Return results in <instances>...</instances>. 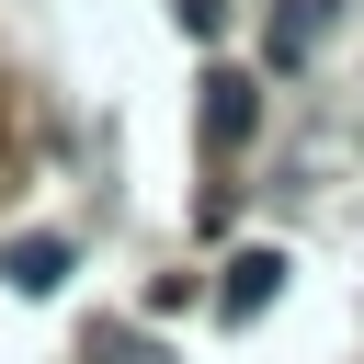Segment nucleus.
I'll return each mask as SVG.
<instances>
[{
	"label": "nucleus",
	"instance_id": "1",
	"mask_svg": "<svg viewBox=\"0 0 364 364\" xmlns=\"http://www.w3.org/2000/svg\"><path fill=\"white\" fill-rule=\"evenodd\" d=\"M262 125V102H250V80L239 68H205V148H239Z\"/></svg>",
	"mask_w": 364,
	"mask_h": 364
},
{
	"label": "nucleus",
	"instance_id": "2",
	"mask_svg": "<svg viewBox=\"0 0 364 364\" xmlns=\"http://www.w3.org/2000/svg\"><path fill=\"white\" fill-rule=\"evenodd\" d=\"M0 273H11V296H57V284H68V239H46V228H34V239H11V250H0Z\"/></svg>",
	"mask_w": 364,
	"mask_h": 364
},
{
	"label": "nucleus",
	"instance_id": "3",
	"mask_svg": "<svg viewBox=\"0 0 364 364\" xmlns=\"http://www.w3.org/2000/svg\"><path fill=\"white\" fill-rule=\"evenodd\" d=\"M273 284H284V250H239V262H228V284H216V307H228V318H250Z\"/></svg>",
	"mask_w": 364,
	"mask_h": 364
},
{
	"label": "nucleus",
	"instance_id": "4",
	"mask_svg": "<svg viewBox=\"0 0 364 364\" xmlns=\"http://www.w3.org/2000/svg\"><path fill=\"white\" fill-rule=\"evenodd\" d=\"M330 11H341V0H284V11H273V34H262V46H273V68H296V57L330 34Z\"/></svg>",
	"mask_w": 364,
	"mask_h": 364
},
{
	"label": "nucleus",
	"instance_id": "5",
	"mask_svg": "<svg viewBox=\"0 0 364 364\" xmlns=\"http://www.w3.org/2000/svg\"><path fill=\"white\" fill-rule=\"evenodd\" d=\"M91 364H159L148 330H91Z\"/></svg>",
	"mask_w": 364,
	"mask_h": 364
}]
</instances>
